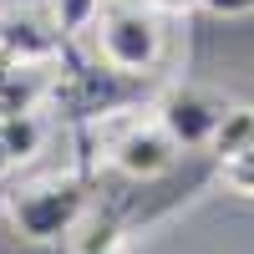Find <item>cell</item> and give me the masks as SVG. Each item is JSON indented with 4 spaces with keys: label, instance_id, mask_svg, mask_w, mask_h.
Here are the masks:
<instances>
[{
    "label": "cell",
    "instance_id": "8",
    "mask_svg": "<svg viewBox=\"0 0 254 254\" xmlns=\"http://www.w3.org/2000/svg\"><path fill=\"white\" fill-rule=\"evenodd\" d=\"M214 147H219V158H234V153H244V147H254V112H234L229 107L224 127L214 132Z\"/></svg>",
    "mask_w": 254,
    "mask_h": 254
},
{
    "label": "cell",
    "instance_id": "5",
    "mask_svg": "<svg viewBox=\"0 0 254 254\" xmlns=\"http://www.w3.org/2000/svg\"><path fill=\"white\" fill-rule=\"evenodd\" d=\"M61 26L36 10H0V56L5 61H51Z\"/></svg>",
    "mask_w": 254,
    "mask_h": 254
},
{
    "label": "cell",
    "instance_id": "13",
    "mask_svg": "<svg viewBox=\"0 0 254 254\" xmlns=\"http://www.w3.org/2000/svg\"><path fill=\"white\" fill-rule=\"evenodd\" d=\"M10 168V153H5V137H0V173H5Z\"/></svg>",
    "mask_w": 254,
    "mask_h": 254
},
{
    "label": "cell",
    "instance_id": "14",
    "mask_svg": "<svg viewBox=\"0 0 254 254\" xmlns=\"http://www.w3.org/2000/svg\"><path fill=\"white\" fill-rule=\"evenodd\" d=\"M5 66H10V61H5V56H0V71H5Z\"/></svg>",
    "mask_w": 254,
    "mask_h": 254
},
{
    "label": "cell",
    "instance_id": "1",
    "mask_svg": "<svg viewBox=\"0 0 254 254\" xmlns=\"http://www.w3.org/2000/svg\"><path fill=\"white\" fill-rule=\"evenodd\" d=\"M92 31H97V51H102V61H107L112 71H122V76H142V71H153L158 56H163V26H158V10L132 5V0H117V5H107V10L92 20Z\"/></svg>",
    "mask_w": 254,
    "mask_h": 254
},
{
    "label": "cell",
    "instance_id": "2",
    "mask_svg": "<svg viewBox=\"0 0 254 254\" xmlns=\"http://www.w3.org/2000/svg\"><path fill=\"white\" fill-rule=\"evenodd\" d=\"M81 214V188L71 178H51V183H36L26 193H15L10 203V219L26 239H61Z\"/></svg>",
    "mask_w": 254,
    "mask_h": 254
},
{
    "label": "cell",
    "instance_id": "7",
    "mask_svg": "<svg viewBox=\"0 0 254 254\" xmlns=\"http://www.w3.org/2000/svg\"><path fill=\"white\" fill-rule=\"evenodd\" d=\"M0 137H5V153L10 163H26L36 147H41V122L36 112H20V117H0Z\"/></svg>",
    "mask_w": 254,
    "mask_h": 254
},
{
    "label": "cell",
    "instance_id": "10",
    "mask_svg": "<svg viewBox=\"0 0 254 254\" xmlns=\"http://www.w3.org/2000/svg\"><path fill=\"white\" fill-rule=\"evenodd\" d=\"M224 183L234 188V193H249V198H254V147L224 158Z\"/></svg>",
    "mask_w": 254,
    "mask_h": 254
},
{
    "label": "cell",
    "instance_id": "12",
    "mask_svg": "<svg viewBox=\"0 0 254 254\" xmlns=\"http://www.w3.org/2000/svg\"><path fill=\"white\" fill-rule=\"evenodd\" d=\"M147 10H158V15H183V10H193L198 0H142Z\"/></svg>",
    "mask_w": 254,
    "mask_h": 254
},
{
    "label": "cell",
    "instance_id": "3",
    "mask_svg": "<svg viewBox=\"0 0 254 254\" xmlns=\"http://www.w3.org/2000/svg\"><path fill=\"white\" fill-rule=\"evenodd\" d=\"M229 117V102H219L214 92H198V87H178L163 97L158 122L168 127V137L178 147H198V142H214V132Z\"/></svg>",
    "mask_w": 254,
    "mask_h": 254
},
{
    "label": "cell",
    "instance_id": "9",
    "mask_svg": "<svg viewBox=\"0 0 254 254\" xmlns=\"http://www.w3.org/2000/svg\"><path fill=\"white\" fill-rule=\"evenodd\" d=\"M97 15H102V0H51V20L61 26V36L92 31Z\"/></svg>",
    "mask_w": 254,
    "mask_h": 254
},
{
    "label": "cell",
    "instance_id": "6",
    "mask_svg": "<svg viewBox=\"0 0 254 254\" xmlns=\"http://www.w3.org/2000/svg\"><path fill=\"white\" fill-rule=\"evenodd\" d=\"M41 66H46V61H10V66L0 71V117L36 112V97L46 92Z\"/></svg>",
    "mask_w": 254,
    "mask_h": 254
},
{
    "label": "cell",
    "instance_id": "11",
    "mask_svg": "<svg viewBox=\"0 0 254 254\" xmlns=\"http://www.w3.org/2000/svg\"><path fill=\"white\" fill-rule=\"evenodd\" d=\"M198 5L214 15H244V10H254V0H198Z\"/></svg>",
    "mask_w": 254,
    "mask_h": 254
},
{
    "label": "cell",
    "instance_id": "4",
    "mask_svg": "<svg viewBox=\"0 0 254 254\" xmlns=\"http://www.w3.org/2000/svg\"><path fill=\"white\" fill-rule=\"evenodd\" d=\"M173 153H178V142L168 137L163 122H137V127H127V132L117 137L112 163L127 178H158V173L173 168Z\"/></svg>",
    "mask_w": 254,
    "mask_h": 254
}]
</instances>
